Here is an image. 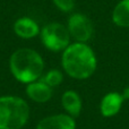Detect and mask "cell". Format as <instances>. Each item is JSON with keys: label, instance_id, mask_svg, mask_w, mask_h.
Masks as SVG:
<instances>
[{"label": "cell", "instance_id": "9c48e42d", "mask_svg": "<svg viewBox=\"0 0 129 129\" xmlns=\"http://www.w3.org/2000/svg\"><path fill=\"white\" fill-rule=\"evenodd\" d=\"M14 31L22 39H32L40 33V27L33 19L28 17H22L15 22Z\"/></svg>", "mask_w": 129, "mask_h": 129}, {"label": "cell", "instance_id": "5b68a950", "mask_svg": "<svg viewBox=\"0 0 129 129\" xmlns=\"http://www.w3.org/2000/svg\"><path fill=\"white\" fill-rule=\"evenodd\" d=\"M68 31L76 42L86 43L93 35V24L87 16L83 14H74L69 17Z\"/></svg>", "mask_w": 129, "mask_h": 129}, {"label": "cell", "instance_id": "8fae6325", "mask_svg": "<svg viewBox=\"0 0 129 129\" xmlns=\"http://www.w3.org/2000/svg\"><path fill=\"white\" fill-rule=\"evenodd\" d=\"M112 22L119 27H129V0H121L112 11Z\"/></svg>", "mask_w": 129, "mask_h": 129}, {"label": "cell", "instance_id": "52a82bcc", "mask_svg": "<svg viewBox=\"0 0 129 129\" xmlns=\"http://www.w3.org/2000/svg\"><path fill=\"white\" fill-rule=\"evenodd\" d=\"M36 129H76V122L69 114H54L42 119Z\"/></svg>", "mask_w": 129, "mask_h": 129}, {"label": "cell", "instance_id": "6da1fadb", "mask_svg": "<svg viewBox=\"0 0 129 129\" xmlns=\"http://www.w3.org/2000/svg\"><path fill=\"white\" fill-rule=\"evenodd\" d=\"M63 70L76 79L91 77L96 69V57L94 51L86 43L76 42L69 44L62 53Z\"/></svg>", "mask_w": 129, "mask_h": 129}, {"label": "cell", "instance_id": "7a4b0ae2", "mask_svg": "<svg viewBox=\"0 0 129 129\" xmlns=\"http://www.w3.org/2000/svg\"><path fill=\"white\" fill-rule=\"evenodd\" d=\"M44 69L42 57L32 49H18L10 57V70L14 77L22 83L35 82Z\"/></svg>", "mask_w": 129, "mask_h": 129}, {"label": "cell", "instance_id": "4fadbf2b", "mask_svg": "<svg viewBox=\"0 0 129 129\" xmlns=\"http://www.w3.org/2000/svg\"><path fill=\"white\" fill-rule=\"evenodd\" d=\"M53 4L60 10L68 13V11L73 10L75 7V0H53Z\"/></svg>", "mask_w": 129, "mask_h": 129}, {"label": "cell", "instance_id": "5bb4252c", "mask_svg": "<svg viewBox=\"0 0 129 129\" xmlns=\"http://www.w3.org/2000/svg\"><path fill=\"white\" fill-rule=\"evenodd\" d=\"M121 95H122L123 100H129V87H126L123 92H121Z\"/></svg>", "mask_w": 129, "mask_h": 129}, {"label": "cell", "instance_id": "30bf717a", "mask_svg": "<svg viewBox=\"0 0 129 129\" xmlns=\"http://www.w3.org/2000/svg\"><path fill=\"white\" fill-rule=\"evenodd\" d=\"M63 109L67 111V113L73 118L79 116L82 111V99L75 91H66L62 94L61 98Z\"/></svg>", "mask_w": 129, "mask_h": 129}, {"label": "cell", "instance_id": "ba28073f", "mask_svg": "<svg viewBox=\"0 0 129 129\" xmlns=\"http://www.w3.org/2000/svg\"><path fill=\"white\" fill-rule=\"evenodd\" d=\"M26 93L31 100L38 103H44L51 99L52 87L45 84L43 80H35V82L27 84Z\"/></svg>", "mask_w": 129, "mask_h": 129}, {"label": "cell", "instance_id": "7c38bea8", "mask_svg": "<svg viewBox=\"0 0 129 129\" xmlns=\"http://www.w3.org/2000/svg\"><path fill=\"white\" fill-rule=\"evenodd\" d=\"M63 77H62V74L60 73L59 70L57 69H52V70H49L45 76L43 77V82L45 84H48L50 87H54V86H58L61 82H62Z\"/></svg>", "mask_w": 129, "mask_h": 129}, {"label": "cell", "instance_id": "277c9868", "mask_svg": "<svg viewBox=\"0 0 129 129\" xmlns=\"http://www.w3.org/2000/svg\"><path fill=\"white\" fill-rule=\"evenodd\" d=\"M41 40L49 50L61 51L70 44V34L62 24L50 23L41 29Z\"/></svg>", "mask_w": 129, "mask_h": 129}, {"label": "cell", "instance_id": "3957f363", "mask_svg": "<svg viewBox=\"0 0 129 129\" xmlns=\"http://www.w3.org/2000/svg\"><path fill=\"white\" fill-rule=\"evenodd\" d=\"M29 109L17 96H0V129H20L27 122Z\"/></svg>", "mask_w": 129, "mask_h": 129}, {"label": "cell", "instance_id": "8992f818", "mask_svg": "<svg viewBox=\"0 0 129 129\" xmlns=\"http://www.w3.org/2000/svg\"><path fill=\"white\" fill-rule=\"evenodd\" d=\"M123 98L121 93L118 92H110L102 98L100 103V112L103 117L110 118L119 113L123 104Z\"/></svg>", "mask_w": 129, "mask_h": 129}]
</instances>
